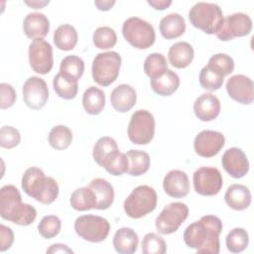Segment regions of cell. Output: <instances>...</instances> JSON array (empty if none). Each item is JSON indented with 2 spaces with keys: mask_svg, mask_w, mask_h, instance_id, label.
Listing matches in <instances>:
<instances>
[{
  "mask_svg": "<svg viewBox=\"0 0 254 254\" xmlns=\"http://www.w3.org/2000/svg\"><path fill=\"white\" fill-rule=\"evenodd\" d=\"M221 231L222 222L220 218L208 214L190 224L186 228L183 238L187 246L195 249L197 253L218 254Z\"/></svg>",
  "mask_w": 254,
  "mask_h": 254,
  "instance_id": "cell-1",
  "label": "cell"
},
{
  "mask_svg": "<svg viewBox=\"0 0 254 254\" xmlns=\"http://www.w3.org/2000/svg\"><path fill=\"white\" fill-rule=\"evenodd\" d=\"M0 215L15 224L27 226L34 222L37 210L34 206L23 203L19 190L13 185H6L0 190Z\"/></svg>",
  "mask_w": 254,
  "mask_h": 254,
  "instance_id": "cell-2",
  "label": "cell"
},
{
  "mask_svg": "<svg viewBox=\"0 0 254 254\" xmlns=\"http://www.w3.org/2000/svg\"><path fill=\"white\" fill-rule=\"evenodd\" d=\"M22 189L29 196L43 204L53 203L59 195L57 181L52 177H46L37 167L25 171L22 177Z\"/></svg>",
  "mask_w": 254,
  "mask_h": 254,
  "instance_id": "cell-3",
  "label": "cell"
},
{
  "mask_svg": "<svg viewBox=\"0 0 254 254\" xmlns=\"http://www.w3.org/2000/svg\"><path fill=\"white\" fill-rule=\"evenodd\" d=\"M190 24L205 34H216L223 22V13L221 8L214 3L197 2L189 12Z\"/></svg>",
  "mask_w": 254,
  "mask_h": 254,
  "instance_id": "cell-4",
  "label": "cell"
},
{
  "mask_svg": "<svg viewBox=\"0 0 254 254\" xmlns=\"http://www.w3.org/2000/svg\"><path fill=\"white\" fill-rule=\"evenodd\" d=\"M158 201L156 190L146 185L135 188L124 200L123 207L125 213L131 218H141L152 212Z\"/></svg>",
  "mask_w": 254,
  "mask_h": 254,
  "instance_id": "cell-5",
  "label": "cell"
},
{
  "mask_svg": "<svg viewBox=\"0 0 254 254\" xmlns=\"http://www.w3.org/2000/svg\"><path fill=\"white\" fill-rule=\"evenodd\" d=\"M121 62V57L117 52L97 54L91 66L93 80L101 86H108L113 83L119 75Z\"/></svg>",
  "mask_w": 254,
  "mask_h": 254,
  "instance_id": "cell-6",
  "label": "cell"
},
{
  "mask_svg": "<svg viewBox=\"0 0 254 254\" xmlns=\"http://www.w3.org/2000/svg\"><path fill=\"white\" fill-rule=\"evenodd\" d=\"M122 34L132 47L139 50L150 48L156 40L154 27L149 22L138 17H130L124 21Z\"/></svg>",
  "mask_w": 254,
  "mask_h": 254,
  "instance_id": "cell-7",
  "label": "cell"
},
{
  "mask_svg": "<svg viewBox=\"0 0 254 254\" xmlns=\"http://www.w3.org/2000/svg\"><path fill=\"white\" fill-rule=\"evenodd\" d=\"M155 135V119L153 114L146 109L135 111L128 124L129 140L136 145L149 144Z\"/></svg>",
  "mask_w": 254,
  "mask_h": 254,
  "instance_id": "cell-8",
  "label": "cell"
},
{
  "mask_svg": "<svg viewBox=\"0 0 254 254\" xmlns=\"http://www.w3.org/2000/svg\"><path fill=\"white\" fill-rule=\"evenodd\" d=\"M74 230L80 238L97 243L106 239L109 234L110 224L104 217L94 214H86L75 219Z\"/></svg>",
  "mask_w": 254,
  "mask_h": 254,
  "instance_id": "cell-9",
  "label": "cell"
},
{
  "mask_svg": "<svg viewBox=\"0 0 254 254\" xmlns=\"http://www.w3.org/2000/svg\"><path fill=\"white\" fill-rule=\"evenodd\" d=\"M189 216V207L184 202H172L166 205L157 216L155 225L159 233L172 234L176 232Z\"/></svg>",
  "mask_w": 254,
  "mask_h": 254,
  "instance_id": "cell-10",
  "label": "cell"
},
{
  "mask_svg": "<svg viewBox=\"0 0 254 254\" xmlns=\"http://www.w3.org/2000/svg\"><path fill=\"white\" fill-rule=\"evenodd\" d=\"M192 183L196 193L211 196L220 191L223 186V179L218 169L213 167H200L193 173Z\"/></svg>",
  "mask_w": 254,
  "mask_h": 254,
  "instance_id": "cell-11",
  "label": "cell"
},
{
  "mask_svg": "<svg viewBox=\"0 0 254 254\" xmlns=\"http://www.w3.org/2000/svg\"><path fill=\"white\" fill-rule=\"evenodd\" d=\"M29 63L32 69L40 74L49 73L54 65L53 48L44 39H35L29 46Z\"/></svg>",
  "mask_w": 254,
  "mask_h": 254,
  "instance_id": "cell-12",
  "label": "cell"
},
{
  "mask_svg": "<svg viewBox=\"0 0 254 254\" xmlns=\"http://www.w3.org/2000/svg\"><path fill=\"white\" fill-rule=\"evenodd\" d=\"M252 20L244 13H233L223 19L216 37L223 42L231 41L236 37H244L251 33Z\"/></svg>",
  "mask_w": 254,
  "mask_h": 254,
  "instance_id": "cell-13",
  "label": "cell"
},
{
  "mask_svg": "<svg viewBox=\"0 0 254 254\" xmlns=\"http://www.w3.org/2000/svg\"><path fill=\"white\" fill-rule=\"evenodd\" d=\"M23 99L30 109H42L49 99V88L46 81L39 76L29 77L23 84Z\"/></svg>",
  "mask_w": 254,
  "mask_h": 254,
  "instance_id": "cell-14",
  "label": "cell"
},
{
  "mask_svg": "<svg viewBox=\"0 0 254 254\" xmlns=\"http://www.w3.org/2000/svg\"><path fill=\"white\" fill-rule=\"evenodd\" d=\"M225 144L224 135L214 130L199 132L193 141L195 153L203 158H211L219 153Z\"/></svg>",
  "mask_w": 254,
  "mask_h": 254,
  "instance_id": "cell-15",
  "label": "cell"
},
{
  "mask_svg": "<svg viewBox=\"0 0 254 254\" xmlns=\"http://www.w3.org/2000/svg\"><path fill=\"white\" fill-rule=\"evenodd\" d=\"M226 91L230 98L241 104H250L254 100V84L249 76L232 75L226 82Z\"/></svg>",
  "mask_w": 254,
  "mask_h": 254,
  "instance_id": "cell-16",
  "label": "cell"
},
{
  "mask_svg": "<svg viewBox=\"0 0 254 254\" xmlns=\"http://www.w3.org/2000/svg\"><path fill=\"white\" fill-rule=\"evenodd\" d=\"M221 164L225 172L234 179L243 178L249 171V161L240 148L227 149L222 156Z\"/></svg>",
  "mask_w": 254,
  "mask_h": 254,
  "instance_id": "cell-17",
  "label": "cell"
},
{
  "mask_svg": "<svg viewBox=\"0 0 254 254\" xmlns=\"http://www.w3.org/2000/svg\"><path fill=\"white\" fill-rule=\"evenodd\" d=\"M163 188L165 192L175 198L188 195L190 190V181L188 175L180 170H172L164 178Z\"/></svg>",
  "mask_w": 254,
  "mask_h": 254,
  "instance_id": "cell-18",
  "label": "cell"
},
{
  "mask_svg": "<svg viewBox=\"0 0 254 254\" xmlns=\"http://www.w3.org/2000/svg\"><path fill=\"white\" fill-rule=\"evenodd\" d=\"M220 101L212 93H203L198 96L193 103L195 116L204 122L214 120L220 112Z\"/></svg>",
  "mask_w": 254,
  "mask_h": 254,
  "instance_id": "cell-19",
  "label": "cell"
},
{
  "mask_svg": "<svg viewBox=\"0 0 254 254\" xmlns=\"http://www.w3.org/2000/svg\"><path fill=\"white\" fill-rule=\"evenodd\" d=\"M23 31L29 39H43L50 31V21L43 13H30L23 21Z\"/></svg>",
  "mask_w": 254,
  "mask_h": 254,
  "instance_id": "cell-20",
  "label": "cell"
},
{
  "mask_svg": "<svg viewBox=\"0 0 254 254\" xmlns=\"http://www.w3.org/2000/svg\"><path fill=\"white\" fill-rule=\"evenodd\" d=\"M110 101L112 107L120 112L125 113L133 108L137 101V94L135 89L126 83L116 86L110 94Z\"/></svg>",
  "mask_w": 254,
  "mask_h": 254,
  "instance_id": "cell-21",
  "label": "cell"
},
{
  "mask_svg": "<svg viewBox=\"0 0 254 254\" xmlns=\"http://www.w3.org/2000/svg\"><path fill=\"white\" fill-rule=\"evenodd\" d=\"M224 199L230 208L234 210H244L251 204L252 196L247 187L240 184H234L226 190Z\"/></svg>",
  "mask_w": 254,
  "mask_h": 254,
  "instance_id": "cell-22",
  "label": "cell"
},
{
  "mask_svg": "<svg viewBox=\"0 0 254 254\" xmlns=\"http://www.w3.org/2000/svg\"><path fill=\"white\" fill-rule=\"evenodd\" d=\"M113 247L120 254H132L138 248V234L130 227L119 228L113 237Z\"/></svg>",
  "mask_w": 254,
  "mask_h": 254,
  "instance_id": "cell-23",
  "label": "cell"
},
{
  "mask_svg": "<svg viewBox=\"0 0 254 254\" xmlns=\"http://www.w3.org/2000/svg\"><path fill=\"white\" fill-rule=\"evenodd\" d=\"M88 187L94 191L96 196V209L103 210L112 205L114 200V190L108 181L102 178H96L89 183Z\"/></svg>",
  "mask_w": 254,
  "mask_h": 254,
  "instance_id": "cell-24",
  "label": "cell"
},
{
  "mask_svg": "<svg viewBox=\"0 0 254 254\" xmlns=\"http://www.w3.org/2000/svg\"><path fill=\"white\" fill-rule=\"evenodd\" d=\"M193 48L187 42H178L171 46L168 59L170 64L176 68H185L193 60Z\"/></svg>",
  "mask_w": 254,
  "mask_h": 254,
  "instance_id": "cell-25",
  "label": "cell"
},
{
  "mask_svg": "<svg viewBox=\"0 0 254 254\" xmlns=\"http://www.w3.org/2000/svg\"><path fill=\"white\" fill-rule=\"evenodd\" d=\"M163 38L173 40L181 37L186 31V21L179 13H171L162 18L159 25Z\"/></svg>",
  "mask_w": 254,
  "mask_h": 254,
  "instance_id": "cell-26",
  "label": "cell"
},
{
  "mask_svg": "<svg viewBox=\"0 0 254 254\" xmlns=\"http://www.w3.org/2000/svg\"><path fill=\"white\" fill-rule=\"evenodd\" d=\"M150 84L155 93L161 96H170L179 88L180 77L175 71L167 69L162 75L151 79Z\"/></svg>",
  "mask_w": 254,
  "mask_h": 254,
  "instance_id": "cell-27",
  "label": "cell"
},
{
  "mask_svg": "<svg viewBox=\"0 0 254 254\" xmlns=\"http://www.w3.org/2000/svg\"><path fill=\"white\" fill-rule=\"evenodd\" d=\"M125 154L128 160L127 174L132 177H139L148 172L150 168V156L148 153L131 149Z\"/></svg>",
  "mask_w": 254,
  "mask_h": 254,
  "instance_id": "cell-28",
  "label": "cell"
},
{
  "mask_svg": "<svg viewBox=\"0 0 254 254\" xmlns=\"http://www.w3.org/2000/svg\"><path fill=\"white\" fill-rule=\"evenodd\" d=\"M82 106L90 115L99 114L105 106V94L102 89L89 86L82 95Z\"/></svg>",
  "mask_w": 254,
  "mask_h": 254,
  "instance_id": "cell-29",
  "label": "cell"
},
{
  "mask_svg": "<svg viewBox=\"0 0 254 254\" xmlns=\"http://www.w3.org/2000/svg\"><path fill=\"white\" fill-rule=\"evenodd\" d=\"M78 36L75 28L69 24L59 26L54 33V43L59 50L70 51L77 44Z\"/></svg>",
  "mask_w": 254,
  "mask_h": 254,
  "instance_id": "cell-30",
  "label": "cell"
},
{
  "mask_svg": "<svg viewBox=\"0 0 254 254\" xmlns=\"http://www.w3.org/2000/svg\"><path fill=\"white\" fill-rule=\"evenodd\" d=\"M70 206L78 211L96 208V196L94 191L87 186L76 189L69 198Z\"/></svg>",
  "mask_w": 254,
  "mask_h": 254,
  "instance_id": "cell-31",
  "label": "cell"
},
{
  "mask_svg": "<svg viewBox=\"0 0 254 254\" xmlns=\"http://www.w3.org/2000/svg\"><path fill=\"white\" fill-rule=\"evenodd\" d=\"M53 86L56 93L61 98L66 100L73 99L76 96L78 90L77 80L69 78L61 72L55 75L53 80Z\"/></svg>",
  "mask_w": 254,
  "mask_h": 254,
  "instance_id": "cell-32",
  "label": "cell"
},
{
  "mask_svg": "<svg viewBox=\"0 0 254 254\" xmlns=\"http://www.w3.org/2000/svg\"><path fill=\"white\" fill-rule=\"evenodd\" d=\"M101 167L112 176H122L127 173L128 169L126 154L121 153L119 150L113 151L104 159Z\"/></svg>",
  "mask_w": 254,
  "mask_h": 254,
  "instance_id": "cell-33",
  "label": "cell"
},
{
  "mask_svg": "<svg viewBox=\"0 0 254 254\" xmlns=\"http://www.w3.org/2000/svg\"><path fill=\"white\" fill-rule=\"evenodd\" d=\"M49 143L56 150H64L69 147L72 140V132L65 125H57L49 133Z\"/></svg>",
  "mask_w": 254,
  "mask_h": 254,
  "instance_id": "cell-34",
  "label": "cell"
},
{
  "mask_svg": "<svg viewBox=\"0 0 254 254\" xmlns=\"http://www.w3.org/2000/svg\"><path fill=\"white\" fill-rule=\"evenodd\" d=\"M84 71V62L81 58L70 55L62 60L60 65V72L64 75L77 80L82 76Z\"/></svg>",
  "mask_w": 254,
  "mask_h": 254,
  "instance_id": "cell-35",
  "label": "cell"
},
{
  "mask_svg": "<svg viewBox=\"0 0 254 254\" xmlns=\"http://www.w3.org/2000/svg\"><path fill=\"white\" fill-rule=\"evenodd\" d=\"M225 243L228 251L231 253H240L247 248L249 235L244 228L235 227L227 234Z\"/></svg>",
  "mask_w": 254,
  "mask_h": 254,
  "instance_id": "cell-36",
  "label": "cell"
},
{
  "mask_svg": "<svg viewBox=\"0 0 254 254\" xmlns=\"http://www.w3.org/2000/svg\"><path fill=\"white\" fill-rule=\"evenodd\" d=\"M167 69L168 64L164 55L153 53L145 59L144 71L151 79L162 75Z\"/></svg>",
  "mask_w": 254,
  "mask_h": 254,
  "instance_id": "cell-37",
  "label": "cell"
},
{
  "mask_svg": "<svg viewBox=\"0 0 254 254\" xmlns=\"http://www.w3.org/2000/svg\"><path fill=\"white\" fill-rule=\"evenodd\" d=\"M207 66L219 76H226L234 69L233 59L226 54H215L208 60Z\"/></svg>",
  "mask_w": 254,
  "mask_h": 254,
  "instance_id": "cell-38",
  "label": "cell"
},
{
  "mask_svg": "<svg viewBox=\"0 0 254 254\" xmlns=\"http://www.w3.org/2000/svg\"><path fill=\"white\" fill-rule=\"evenodd\" d=\"M116 150H119L116 141L111 137L104 136V137L99 138L97 140V142L95 143V145L93 147V151H92V156H93L95 163L101 167L104 159L110 153H112L113 151H116Z\"/></svg>",
  "mask_w": 254,
  "mask_h": 254,
  "instance_id": "cell-39",
  "label": "cell"
},
{
  "mask_svg": "<svg viewBox=\"0 0 254 254\" xmlns=\"http://www.w3.org/2000/svg\"><path fill=\"white\" fill-rule=\"evenodd\" d=\"M92 41L96 48L100 50H108L116 45L117 35L110 27H99L94 31Z\"/></svg>",
  "mask_w": 254,
  "mask_h": 254,
  "instance_id": "cell-40",
  "label": "cell"
},
{
  "mask_svg": "<svg viewBox=\"0 0 254 254\" xmlns=\"http://www.w3.org/2000/svg\"><path fill=\"white\" fill-rule=\"evenodd\" d=\"M141 250L144 254H164L167 250L165 240L157 233H147L141 243Z\"/></svg>",
  "mask_w": 254,
  "mask_h": 254,
  "instance_id": "cell-41",
  "label": "cell"
},
{
  "mask_svg": "<svg viewBox=\"0 0 254 254\" xmlns=\"http://www.w3.org/2000/svg\"><path fill=\"white\" fill-rule=\"evenodd\" d=\"M62 228V221L56 215L44 216L38 224L40 235L46 239H51L57 236Z\"/></svg>",
  "mask_w": 254,
  "mask_h": 254,
  "instance_id": "cell-42",
  "label": "cell"
},
{
  "mask_svg": "<svg viewBox=\"0 0 254 254\" xmlns=\"http://www.w3.org/2000/svg\"><path fill=\"white\" fill-rule=\"evenodd\" d=\"M198 79L202 88L209 91H214L222 86L224 77L219 76L214 71H212L207 65H205L201 68Z\"/></svg>",
  "mask_w": 254,
  "mask_h": 254,
  "instance_id": "cell-43",
  "label": "cell"
},
{
  "mask_svg": "<svg viewBox=\"0 0 254 254\" xmlns=\"http://www.w3.org/2000/svg\"><path fill=\"white\" fill-rule=\"evenodd\" d=\"M21 135L19 131L12 126H3L0 130V146L6 149H12L19 145Z\"/></svg>",
  "mask_w": 254,
  "mask_h": 254,
  "instance_id": "cell-44",
  "label": "cell"
},
{
  "mask_svg": "<svg viewBox=\"0 0 254 254\" xmlns=\"http://www.w3.org/2000/svg\"><path fill=\"white\" fill-rule=\"evenodd\" d=\"M0 92H1V95H0L1 109H7L13 106L17 98V94L14 87L9 83L2 82L0 84Z\"/></svg>",
  "mask_w": 254,
  "mask_h": 254,
  "instance_id": "cell-45",
  "label": "cell"
},
{
  "mask_svg": "<svg viewBox=\"0 0 254 254\" xmlns=\"http://www.w3.org/2000/svg\"><path fill=\"white\" fill-rule=\"evenodd\" d=\"M14 242V233L12 229L4 224L0 225V251L4 252L12 246Z\"/></svg>",
  "mask_w": 254,
  "mask_h": 254,
  "instance_id": "cell-46",
  "label": "cell"
},
{
  "mask_svg": "<svg viewBox=\"0 0 254 254\" xmlns=\"http://www.w3.org/2000/svg\"><path fill=\"white\" fill-rule=\"evenodd\" d=\"M47 253H73V251L64 244L56 243L47 249Z\"/></svg>",
  "mask_w": 254,
  "mask_h": 254,
  "instance_id": "cell-47",
  "label": "cell"
},
{
  "mask_svg": "<svg viewBox=\"0 0 254 254\" xmlns=\"http://www.w3.org/2000/svg\"><path fill=\"white\" fill-rule=\"evenodd\" d=\"M147 3L156 10H165L172 4V1L171 0H151V1L148 0Z\"/></svg>",
  "mask_w": 254,
  "mask_h": 254,
  "instance_id": "cell-48",
  "label": "cell"
},
{
  "mask_svg": "<svg viewBox=\"0 0 254 254\" xmlns=\"http://www.w3.org/2000/svg\"><path fill=\"white\" fill-rule=\"evenodd\" d=\"M114 4H115L114 0H112V1L111 0H96V1H94V5L100 11L110 10Z\"/></svg>",
  "mask_w": 254,
  "mask_h": 254,
  "instance_id": "cell-49",
  "label": "cell"
},
{
  "mask_svg": "<svg viewBox=\"0 0 254 254\" xmlns=\"http://www.w3.org/2000/svg\"><path fill=\"white\" fill-rule=\"evenodd\" d=\"M25 3H26L27 5H29L30 7L34 8V9H41V8H43L44 6L48 5V4H49V1H32V2H30V1H25Z\"/></svg>",
  "mask_w": 254,
  "mask_h": 254,
  "instance_id": "cell-50",
  "label": "cell"
}]
</instances>
